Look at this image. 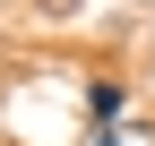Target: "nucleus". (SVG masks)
<instances>
[{
	"label": "nucleus",
	"instance_id": "f257e3e1",
	"mask_svg": "<svg viewBox=\"0 0 155 146\" xmlns=\"http://www.w3.org/2000/svg\"><path fill=\"white\" fill-rule=\"evenodd\" d=\"M121 112H129L121 78H95V86H86V129H104V120H121Z\"/></svg>",
	"mask_w": 155,
	"mask_h": 146
},
{
	"label": "nucleus",
	"instance_id": "f03ea898",
	"mask_svg": "<svg viewBox=\"0 0 155 146\" xmlns=\"http://www.w3.org/2000/svg\"><path fill=\"white\" fill-rule=\"evenodd\" d=\"M86 146H155L147 120H104V129H86Z\"/></svg>",
	"mask_w": 155,
	"mask_h": 146
}]
</instances>
